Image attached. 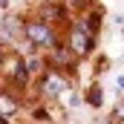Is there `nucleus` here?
<instances>
[{"label": "nucleus", "mask_w": 124, "mask_h": 124, "mask_svg": "<svg viewBox=\"0 0 124 124\" xmlns=\"http://www.w3.org/2000/svg\"><path fill=\"white\" fill-rule=\"evenodd\" d=\"M23 32H26L29 43H35V46H43V49H52V46L58 43L55 32H52L49 26H46V20H29V23H23Z\"/></svg>", "instance_id": "nucleus-1"}, {"label": "nucleus", "mask_w": 124, "mask_h": 124, "mask_svg": "<svg viewBox=\"0 0 124 124\" xmlns=\"http://www.w3.org/2000/svg\"><path fill=\"white\" fill-rule=\"evenodd\" d=\"M69 49H72L75 55H90V52L95 49V35L84 32L78 23H75L72 32H69Z\"/></svg>", "instance_id": "nucleus-2"}, {"label": "nucleus", "mask_w": 124, "mask_h": 124, "mask_svg": "<svg viewBox=\"0 0 124 124\" xmlns=\"http://www.w3.org/2000/svg\"><path fill=\"white\" fill-rule=\"evenodd\" d=\"M66 90H69V84H66V78L58 75V72H46L43 81H40V93L46 95V98H61Z\"/></svg>", "instance_id": "nucleus-3"}, {"label": "nucleus", "mask_w": 124, "mask_h": 124, "mask_svg": "<svg viewBox=\"0 0 124 124\" xmlns=\"http://www.w3.org/2000/svg\"><path fill=\"white\" fill-rule=\"evenodd\" d=\"M78 26L84 32H90V35H98V29H101V12L93 9L90 15H84V20H78Z\"/></svg>", "instance_id": "nucleus-4"}, {"label": "nucleus", "mask_w": 124, "mask_h": 124, "mask_svg": "<svg viewBox=\"0 0 124 124\" xmlns=\"http://www.w3.org/2000/svg\"><path fill=\"white\" fill-rule=\"evenodd\" d=\"M0 113H3L6 118H12V116L17 113V101H15L9 93H0Z\"/></svg>", "instance_id": "nucleus-5"}, {"label": "nucleus", "mask_w": 124, "mask_h": 124, "mask_svg": "<svg viewBox=\"0 0 124 124\" xmlns=\"http://www.w3.org/2000/svg\"><path fill=\"white\" fill-rule=\"evenodd\" d=\"M87 104L95 107V110L104 104V93H101V87H98V84H90V87H87Z\"/></svg>", "instance_id": "nucleus-6"}, {"label": "nucleus", "mask_w": 124, "mask_h": 124, "mask_svg": "<svg viewBox=\"0 0 124 124\" xmlns=\"http://www.w3.org/2000/svg\"><path fill=\"white\" fill-rule=\"evenodd\" d=\"M12 78H15L17 84H26V81H29V69H26L23 61H15V63H12Z\"/></svg>", "instance_id": "nucleus-7"}, {"label": "nucleus", "mask_w": 124, "mask_h": 124, "mask_svg": "<svg viewBox=\"0 0 124 124\" xmlns=\"http://www.w3.org/2000/svg\"><path fill=\"white\" fill-rule=\"evenodd\" d=\"M43 17H49V20H63V17H66V9H63V6H43Z\"/></svg>", "instance_id": "nucleus-8"}, {"label": "nucleus", "mask_w": 124, "mask_h": 124, "mask_svg": "<svg viewBox=\"0 0 124 124\" xmlns=\"http://www.w3.org/2000/svg\"><path fill=\"white\" fill-rule=\"evenodd\" d=\"M26 69H29V72H40V69H43V61H38V58H32V61L26 63Z\"/></svg>", "instance_id": "nucleus-9"}, {"label": "nucleus", "mask_w": 124, "mask_h": 124, "mask_svg": "<svg viewBox=\"0 0 124 124\" xmlns=\"http://www.w3.org/2000/svg\"><path fill=\"white\" fill-rule=\"evenodd\" d=\"M113 121H124V104L116 107V116H113Z\"/></svg>", "instance_id": "nucleus-10"}, {"label": "nucleus", "mask_w": 124, "mask_h": 124, "mask_svg": "<svg viewBox=\"0 0 124 124\" xmlns=\"http://www.w3.org/2000/svg\"><path fill=\"white\" fill-rule=\"evenodd\" d=\"M35 118H38V121H49V116H46V110H35Z\"/></svg>", "instance_id": "nucleus-11"}, {"label": "nucleus", "mask_w": 124, "mask_h": 124, "mask_svg": "<svg viewBox=\"0 0 124 124\" xmlns=\"http://www.w3.org/2000/svg\"><path fill=\"white\" fill-rule=\"evenodd\" d=\"M118 87H121V90H124V75H118Z\"/></svg>", "instance_id": "nucleus-12"}, {"label": "nucleus", "mask_w": 124, "mask_h": 124, "mask_svg": "<svg viewBox=\"0 0 124 124\" xmlns=\"http://www.w3.org/2000/svg\"><path fill=\"white\" fill-rule=\"evenodd\" d=\"M6 3H9V0H0V6H6Z\"/></svg>", "instance_id": "nucleus-13"}, {"label": "nucleus", "mask_w": 124, "mask_h": 124, "mask_svg": "<svg viewBox=\"0 0 124 124\" xmlns=\"http://www.w3.org/2000/svg\"><path fill=\"white\" fill-rule=\"evenodd\" d=\"M0 63H3V49H0Z\"/></svg>", "instance_id": "nucleus-14"}]
</instances>
